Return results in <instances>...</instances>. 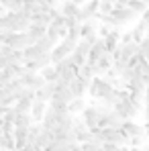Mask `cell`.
Listing matches in <instances>:
<instances>
[{"mask_svg":"<svg viewBox=\"0 0 149 151\" xmlns=\"http://www.w3.org/2000/svg\"><path fill=\"white\" fill-rule=\"evenodd\" d=\"M0 43H6L14 49H27L29 45H33V39L29 33H17L10 29H0Z\"/></svg>","mask_w":149,"mask_h":151,"instance_id":"1","label":"cell"},{"mask_svg":"<svg viewBox=\"0 0 149 151\" xmlns=\"http://www.w3.org/2000/svg\"><path fill=\"white\" fill-rule=\"evenodd\" d=\"M112 90H114V86H112L110 82H106V78H102V76H96V78L92 80L90 88H88V92H90V96H92L94 100H104Z\"/></svg>","mask_w":149,"mask_h":151,"instance_id":"2","label":"cell"},{"mask_svg":"<svg viewBox=\"0 0 149 151\" xmlns=\"http://www.w3.org/2000/svg\"><path fill=\"white\" fill-rule=\"evenodd\" d=\"M114 110H117V112L123 116L125 121H127V119H135V116L141 112V108H139L135 102L131 100V96H129V94H127L125 98H121V100L114 104Z\"/></svg>","mask_w":149,"mask_h":151,"instance_id":"3","label":"cell"},{"mask_svg":"<svg viewBox=\"0 0 149 151\" xmlns=\"http://www.w3.org/2000/svg\"><path fill=\"white\" fill-rule=\"evenodd\" d=\"M135 14H137V12H135L131 6H114V10H112V14H110V25L112 27H123V25H127Z\"/></svg>","mask_w":149,"mask_h":151,"instance_id":"4","label":"cell"},{"mask_svg":"<svg viewBox=\"0 0 149 151\" xmlns=\"http://www.w3.org/2000/svg\"><path fill=\"white\" fill-rule=\"evenodd\" d=\"M82 119H84V123L88 125L90 131H92V129H98V123H100V110H98V106H86V108H84V112H82Z\"/></svg>","mask_w":149,"mask_h":151,"instance_id":"5","label":"cell"},{"mask_svg":"<svg viewBox=\"0 0 149 151\" xmlns=\"http://www.w3.org/2000/svg\"><path fill=\"white\" fill-rule=\"evenodd\" d=\"M92 68H94L96 76H106L112 68H114V57H112V55H110V51H108L106 55H102V57H100Z\"/></svg>","mask_w":149,"mask_h":151,"instance_id":"6","label":"cell"},{"mask_svg":"<svg viewBox=\"0 0 149 151\" xmlns=\"http://www.w3.org/2000/svg\"><path fill=\"white\" fill-rule=\"evenodd\" d=\"M23 82H25L27 88H33V90H39V88H43L45 84H47V80L43 78V74L41 72H27L25 76H23Z\"/></svg>","mask_w":149,"mask_h":151,"instance_id":"7","label":"cell"},{"mask_svg":"<svg viewBox=\"0 0 149 151\" xmlns=\"http://www.w3.org/2000/svg\"><path fill=\"white\" fill-rule=\"evenodd\" d=\"M72 51H74V49L61 39V41L53 47V51H51V61H53V63H59L61 59H66L68 55H72Z\"/></svg>","mask_w":149,"mask_h":151,"instance_id":"8","label":"cell"},{"mask_svg":"<svg viewBox=\"0 0 149 151\" xmlns=\"http://www.w3.org/2000/svg\"><path fill=\"white\" fill-rule=\"evenodd\" d=\"M106 53H108L106 41H104V39H98V43H94V45H92V49H90V53H88V63H90V65H94L100 57H102V55H106Z\"/></svg>","mask_w":149,"mask_h":151,"instance_id":"9","label":"cell"},{"mask_svg":"<svg viewBox=\"0 0 149 151\" xmlns=\"http://www.w3.org/2000/svg\"><path fill=\"white\" fill-rule=\"evenodd\" d=\"M47 108H49V102L41 100V98H35V102H33V108H31V116H33V121H35V123H43Z\"/></svg>","mask_w":149,"mask_h":151,"instance_id":"10","label":"cell"},{"mask_svg":"<svg viewBox=\"0 0 149 151\" xmlns=\"http://www.w3.org/2000/svg\"><path fill=\"white\" fill-rule=\"evenodd\" d=\"M123 131L129 137H137V135H145V125L135 123V119H127L123 123Z\"/></svg>","mask_w":149,"mask_h":151,"instance_id":"11","label":"cell"},{"mask_svg":"<svg viewBox=\"0 0 149 151\" xmlns=\"http://www.w3.org/2000/svg\"><path fill=\"white\" fill-rule=\"evenodd\" d=\"M70 88H72V92H74V98H84V94L88 92L90 84H88L86 80H82V78L78 76V78H74V82L70 84Z\"/></svg>","mask_w":149,"mask_h":151,"instance_id":"12","label":"cell"},{"mask_svg":"<svg viewBox=\"0 0 149 151\" xmlns=\"http://www.w3.org/2000/svg\"><path fill=\"white\" fill-rule=\"evenodd\" d=\"M121 49H123V59H131V57H135L139 51H141V43H137V41H131V43H121Z\"/></svg>","mask_w":149,"mask_h":151,"instance_id":"13","label":"cell"},{"mask_svg":"<svg viewBox=\"0 0 149 151\" xmlns=\"http://www.w3.org/2000/svg\"><path fill=\"white\" fill-rule=\"evenodd\" d=\"M121 39H123V33H121L117 27H112V31H110V33H108V37L104 39V41H106V47H108V51L117 49V47L121 45Z\"/></svg>","mask_w":149,"mask_h":151,"instance_id":"14","label":"cell"},{"mask_svg":"<svg viewBox=\"0 0 149 151\" xmlns=\"http://www.w3.org/2000/svg\"><path fill=\"white\" fill-rule=\"evenodd\" d=\"M59 10H61L66 17H78L80 10H82V6H78L74 0H63V2L59 4Z\"/></svg>","mask_w":149,"mask_h":151,"instance_id":"15","label":"cell"},{"mask_svg":"<svg viewBox=\"0 0 149 151\" xmlns=\"http://www.w3.org/2000/svg\"><path fill=\"white\" fill-rule=\"evenodd\" d=\"M47 29H49V25H35V23H33V25L29 27V31H27V33L31 35L33 43H37L41 37H45V35H47Z\"/></svg>","mask_w":149,"mask_h":151,"instance_id":"16","label":"cell"},{"mask_svg":"<svg viewBox=\"0 0 149 151\" xmlns=\"http://www.w3.org/2000/svg\"><path fill=\"white\" fill-rule=\"evenodd\" d=\"M78 76H80L82 80H86L88 84H92V80L96 78V72H94V68H92L90 63H84L82 68H78Z\"/></svg>","mask_w":149,"mask_h":151,"instance_id":"17","label":"cell"},{"mask_svg":"<svg viewBox=\"0 0 149 151\" xmlns=\"http://www.w3.org/2000/svg\"><path fill=\"white\" fill-rule=\"evenodd\" d=\"M23 53H25V61H29V59H39L45 51L41 49L37 43H33V45H29L27 49H23Z\"/></svg>","mask_w":149,"mask_h":151,"instance_id":"18","label":"cell"},{"mask_svg":"<svg viewBox=\"0 0 149 151\" xmlns=\"http://www.w3.org/2000/svg\"><path fill=\"white\" fill-rule=\"evenodd\" d=\"M31 21H33L35 25H51L53 14H51V12H43V10H39V12H35V14L31 17Z\"/></svg>","mask_w":149,"mask_h":151,"instance_id":"19","label":"cell"},{"mask_svg":"<svg viewBox=\"0 0 149 151\" xmlns=\"http://www.w3.org/2000/svg\"><path fill=\"white\" fill-rule=\"evenodd\" d=\"M147 33H149V27L143 23V21H139V25L133 29V37H135V41L137 43H141L145 37H147Z\"/></svg>","mask_w":149,"mask_h":151,"instance_id":"20","label":"cell"},{"mask_svg":"<svg viewBox=\"0 0 149 151\" xmlns=\"http://www.w3.org/2000/svg\"><path fill=\"white\" fill-rule=\"evenodd\" d=\"M33 98H29V96H23L21 100L14 104V110L17 112H31V108H33Z\"/></svg>","mask_w":149,"mask_h":151,"instance_id":"21","label":"cell"},{"mask_svg":"<svg viewBox=\"0 0 149 151\" xmlns=\"http://www.w3.org/2000/svg\"><path fill=\"white\" fill-rule=\"evenodd\" d=\"M41 74H43V78L47 80V82H57V78H59V74H57V68L51 63V65H45L43 70H41Z\"/></svg>","mask_w":149,"mask_h":151,"instance_id":"22","label":"cell"},{"mask_svg":"<svg viewBox=\"0 0 149 151\" xmlns=\"http://www.w3.org/2000/svg\"><path fill=\"white\" fill-rule=\"evenodd\" d=\"M0 143H2V149L14 151V149H17V139H14V133H10V135H2Z\"/></svg>","mask_w":149,"mask_h":151,"instance_id":"23","label":"cell"},{"mask_svg":"<svg viewBox=\"0 0 149 151\" xmlns=\"http://www.w3.org/2000/svg\"><path fill=\"white\" fill-rule=\"evenodd\" d=\"M84 108H86L84 98H74V100L70 102V112H72V114H82Z\"/></svg>","mask_w":149,"mask_h":151,"instance_id":"24","label":"cell"},{"mask_svg":"<svg viewBox=\"0 0 149 151\" xmlns=\"http://www.w3.org/2000/svg\"><path fill=\"white\" fill-rule=\"evenodd\" d=\"M37 45H39V47H41V49L45 51V53H51V51H53V47H55V45H57V43H53V41H51L49 37H47V35H45V37H41V39H39V41H37Z\"/></svg>","mask_w":149,"mask_h":151,"instance_id":"25","label":"cell"},{"mask_svg":"<svg viewBox=\"0 0 149 151\" xmlns=\"http://www.w3.org/2000/svg\"><path fill=\"white\" fill-rule=\"evenodd\" d=\"M49 106L57 112H70V102H63V100H49Z\"/></svg>","mask_w":149,"mask_h":151,"instance_id":"26","label":"cell"},{"mask_svg":"<svg viewBox=\"0 0 149 151\" xmlns=\"http://www.w3.org/2000/svg\"><path fill=\"white\" fill-rule=\"evenodd\" d=\"M129 6H131L137 14H143V12L147 10V4H145L143 0H131V2H129Z\"/></svg>","mask_w":149,"mask_h":151,"instance_id":"27","label":"cell"},{"mask_svg":"<svg viewBox=\"0 0 149 151\" xmlns=\"http://www.w3.org/2000/svg\"><path fill=\"white\" fill-rule=\"evenodd\" d=\"M47 37H49L53 43H59V41H61V35H59V27L49 25V29H47Z\"/></svg>","mask_w":149,"mask_h":151,"instance_id":"28","label":"cell"},{"mask_svg":"<svg viewBox=\"0 0 149 151\" xmlns=\"http://www.w3.org/2000/svg\"><path fill=\"white\" fill-rule=\"evenodd\" d=\"M112 10H114V2L100 0V12L98 14H112Z\"/></svg>","mask_w":149,"mask_h":151,"instance_id":"29","label":"cell"},{"mask_svg":"<svg viewBox=\"0 0 149 151\" xmlns=\"http://www.w3.org/2000/svg\"><path fill=\"white\" fill-rule=\"evenodd\" d=\"M145 143H147V135H137V137H131V141H129L131 147H143Z\"/></svg>","mask_w":149,"mask_h":151,"instance_id":"30","label":"cell"},{"mask_svg":"<svg viewBox=\"0 0 149 151\" xmlns=\"http://www.w3.org/2000/svg\"><path fill=\"white\" fill-rule=\"evenodd\" d=\"M110 31H112V25H106V23L98 25V35H100V39H106Z\"/></svg>","mask_w":149,"mask_h":151,"instance_id":"31","label":"cell"},{"mask_svg":"<svg viewBox=\"0 0 149 151\" xmlns=\"http://www.w3.org/2000/svg\"><path fill=\"white\" fill-rule=\"evenodd\" d=\"M100 149V145H96V143H82V151H98Z\"/></svg>","mask_w":149,"mask_h":151,"instance_id":"32","label":"cell"},{"mask_svg":"<svg viewBox=\"0 0 149 151\" xmlns=\"http://www.w3.org/2000/svg\"><path fill=\"white\" fill-rule=\"evenodd\" d=\"M131 41H135V37H133V31H127V33H123V39H121V43H131Z\"/></svg>","mask_w":149,"mask_h":151,"instance_id":"33","label":"cell"},{"mask_svg":"<svg viewBox=\"0 0 149 151\" xmlns=\"http://www.w3.org/2000/svg\"><path fill=\"white\" fill-rule=\"evenodd\" d=\"M141 21H143V23L149 27V6H147V10H145V12L141 14Z\"/></svg>","mask_w":149,"mask_h":151,"instance_id":"34","label":"cell"},{"mask_svg":"<svg viewBox=\"0 0 149 151\" xmlns=\"http://www.w3.org/2000/svg\"><path fill=\"white\" fill-rule=\"evenodd\" d=\"M129 2H131V0H117L114 6H129Z\"/></svg>","mask_w":149,"mask_h":151,"instance_id":"35","label":"cell"},{"mask_svg":"<svg viewBox=\"0 0 149 151\" xmlns=\"http://www.w3.org/2000/svg\"><path fill=\"white\" fill-rule=\"evenodd\" d=\"M143 114H145V121H149V102H145V108H143Z\"/></svg>","mask_w":149,"mask_h":151,"instance_id":"36","label":"cell"},{"mask_svg":"<svg viewBox=\"0 0 149 151\" xmlns=\"http://www.w3.org/2000/svg\"><path fill=\"white\" fill-rule=\"evenodd\" d=\"M76 4H78V6H84V4H86V2H88V0H74Z\"/></svg>","mask_w":149,"mask_h":151,"instance_id":"37","label":"cell"},{"mask_svg":"<svg viewBox=\"0 0 149 151\" xmlns=\"http://www.w3.org/2000/svg\"><path fill=\"white\" fill-rule=\"evenodd\" d=\"M145 135L149 137V121H145Z\"/></svg>","mask_w":149,"mask_h":151,"instance_id":"38","label":"cell"},{"mask_svg":"<svg viewBox=\"0 0 149 151\" xmlns=\"http://www.w3.org/2000/svg\"><path fill=\"white\" fill-rule=\"evenodd\" d=\"M145 102H149V86H147V90H145Z\"/></svg>","mask_w":149,"mask_h":151,"instance_id":"39","label":"cell"},{"mask_svg":"<svg viewBox=\"0 0 149 151\" xmlns=\"http://www.w3.org/2000/svg\"><path fill=\"white\" fill-rule=\"evenodd\" d=\"M129 151H141V147H129Z\"/></svg>","mask_w":149,"mask_h":151,"instance_id":"40","label":"cell"},{"mask_svg":"<svg viewBox=\"0 0 149 151\" xmlns=\"http://www.w3.org/2000/svg\"><path fill=\"white\" fill-rule=\"evenodd\" d=\"M143 2H145V4H147V6H149V0H143Z\"/></svg>","mask_w":149,"mask_h":151,"instance_id":"41","label":"cell"},{"mask_svg":"<svg viewBox=\"0 0 149 151\" xmlns=\"http://www.w3.org/2000/svg\"><path fill=\"white\" fill-rule=\"evenodd\" d=\"M108 2H117V0H108Z\"/></svg>","mask_w":149,"mask_h":151,"instance_id":"42","label":"cell"}]
</instances>
